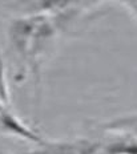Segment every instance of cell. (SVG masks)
Wrapping results in <instances>:
<instances>
[{
  "label": "cell",
  "instance_id": "cell-1",
  "mask_svg": "<svg viewBox=\"0 0 137 154\" xmlns=\"http://www.w3.org/2000/svg\"><path fill=\"white\" fill-rule=\"evenodd\" d=\"M0 126L5 131L15 134V136H19L21 138L30 140L32 142H37V143H44L43 140L35 131H32L30 128H27L24 124H21L7 108L0 112Z\"/></svg>",
  "mask_w": 137,
  "mask_h": 154
}]
</instances>
